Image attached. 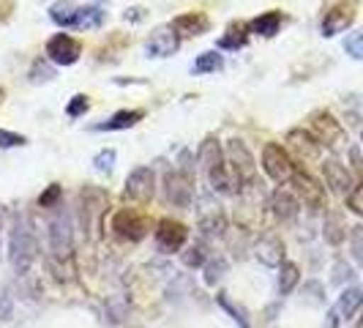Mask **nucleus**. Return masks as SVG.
Masks as SVG:
<instances>
[{"instance_id": "obj_43", "label": "nucleus", "mask_w": 363, "mask_h": 328, "mask_svg": "<svg viewBox=\"0 0 363 328\" xmlns=\"http://www.w3.org/2000/svg\"><path fill=\"white\" fill-rule=\"evenodd\" d=\"M328 328H339V312H328Z\"/></svg>"}, {"instance_id": "obj_13", "label": "nucleus", "mask_w": 363, "mask_h": 328, "mask_svg": "<svg viewBox=\"0 0 363 328\" xmlns=\"http://www.w3.org/2000/svg\"><path fill=\"white\" fill-rule=\"evenodd\" d=\"M178 47H181V36L175 33V28L172 25H162V28H156L150 38L145 41V53L150 58H169L172 53H178Z\"/></svg>"}, {"instance_id": "obj_7", "label": "nucleus", "mask_w": 363, "mask_h": 328, "mask_svg": "<svg viewBox=\"0 0 363 328\" xmlns=\"http://www.w3.org/2000/svg\"><path fill=\"white\" fill-rule=\"evenodd\" d=\"M164 195L175 208H189L191 197H194V173H186L181 167L167 173L164 175Z\"/></svg>"}, {"instance_id": "obj_8", "label": "nucleus", "mask_w": 363, "mask_h": 328, "mask_svg": "<svg viewBox=\"0 0 363 328\" xmlns=\"http://www.w3.org/2000/svg\"><path fill=\"white\" fill-rule=\"evenodd\" d=\"M262 167H265L268 178H273L276 183H287L295 175V164H292L290 153L276 143H268L262 151Z\"/></svg>"}, {"instance_id": "obj_21", "label": "nucleus", "mask_w": 363, "mask_h": 328, "mask_svg": "<svg viewBox=\"0 0 363 328\" xmlns=\"http://www.w3.org/2000/svg\"><path fill=\"white\" fill-rule=\"evenodd\" d=\"M143 118H145V112H143V109H121V112H115L109 121L99 124L96 131H123V129L137 126Z\"/></svg>"}, {"instance_id": "obj_36", "label": "nucleus", "mask_w": 363, "mask_h": 328, "mask_svg": "<svg viewBox=\"0 0 363 328\" xmlns=\"http://www.w3.org/2000/svg\"><path fill=\"white\" fill-rule=\"evenodd\" d=\"M91 109V102H88V96H82V93H77L72 102H69V107H66V112H69V118H79V115H85Z\"/></svg>"}, {"instance_id": "obj_27", "label": "nucleus", "mask_w": 363, "mask_h": 328, "mask_svg": "<svg viewBox=\"0 0 363 328\" xmlns=\"http://www.w3.org/2000/svg\"><path fill=\"white\" fill-rule=\"evenodd\" d=\"M221 69H224V60H221L218 53H202L194 60V66H191L194 74H211V72H221Z\"/></svg>"}, {"instance_id": "obj_20", "label": "nucleus", "mask_w": 363, "mask_h": 328, "mask_svg": "<svg viewBox=\"0 0 363 328\" xmlns=\"http://www.w3.org/2000/svg\"><path fill=\"white\" fill-rule=\"evenodd\" d=\"M107 208V195L101 192V189H85L82 192V217H85V224L88 227H96L99 224V217H101V211Z\"/></svg>"}, {"instance_id": "obj_17", "label": "nucleus", "mask_w": 363, "mask_h": 328, "mask_svg": "<svg viewBox=\"0 0 363 328\" xmlns=\"http://www.w3.org/2000/svg\"><path fill=\"white\" fill-rule=\"evenodd\" d=\"M323 175H325V183L330 186L333 195H350L352 192V175L342 162H336V159L323 162Z\"/></svg>"}, {"instance_id": "obj_38", "label": "nucleus", "mask_w": 363, "mask_h": 328, "mask_svg": "<svg viewBox=\"0 0 363 328\" xmlns=\"http://www.w3.org/2000/svg\"><path fill=\"white\" fill-rule=\"evenodd\" d=\"M28 140L22 134H14V131H6L0 129V148H14V146H25Z\"/></svg>"}, {"instance_id": "obj_11", "label": "nucleus", "mask_w": 363, "mask_h": 328, "mask_svg": "<svg viewBox=\"0 0 363 328\" xmlns=\"http://www.w3.org/2000/svg\"><path fill=\"white\" fill-rule=\"evenodd\" d=\"M112 230L115 236L128 238V241H143L147 236V219L140 217L134 208H121L112 217Z\"/></svg>"}, {"instance_id": "obj_23", "label": "nucleus", "mask_w": 363, "mask_h": 328, "mask_svg": "<svg viewBox=\"0 0 363 328\" xmlns=\"http://www.w3.org/2000/svg\"><path fill=\"white\" fill-rule=\"evenodd\" d=\"M281 22H284L281 11H268V14H259V17L252 22V31H255V33H259V36L271 38V36H276V33H279Z\"/></svg>"}, {"instance_id": "obj_19", "label": "nucleus", "mask_w": 363, "mask_h": 328, "mask_svg": "<svg viewBox=\"0 0 363 328\" xmlns=\"http://www.w3.org/2000/svg\"><path fill=\"white\" fill-rule=\"evenodd\" d=\"M172 28H175V33L183 38L202 36V33H208L211 19L205 17L202 11H189V14H181V17L172 19Z\"/></svg>"}, {"instance_id": "obj_24", "label": "nucleus", "mask_w": 363, "mask_h": 328, "mask_svg": "<svg viewBox=\"0 0 363 328\" xmlns=\"http://www.w3.org/2000/svg\"><path fill=\"white\" fill-rule=\"evenodd\" d=\"M224 227H227V222H224V214L218 211V205H211V211H200V230H205L208 236H221L224 233Z\"/></svg>"}, {"instance_id": "obj_40", "label": "nucleus", "mask_w": 363, "mask_h": 328, "mask_svg": "<svg viewBox=\"0 0 363 328\" xmlns=\"http://www.w3.org/2000/svg\"><path fill=\"white\" fill-rule=\"evenodd\" d=\"M350 162H352V170L358 173V178H363V156H361V148H350Z\"/></svg>"}, {"instance_id": "obj_33", "label": "nucleus", "mask_w": 363, "mask_h": 328, "mask_svg": "<svg viewBox=\"0 0 363 328\" xmlns=\"http://www.w3.org/2000/svg\"><path fill=\"white\" fill-rule=\"evenodd\" d=\"M93 167L99 170V173H112V167H115V151L112 148H104V151H99L96 153V159H93Z\"/></svg>"}, {"instance_id": "obj_42", "label": "nucleus", "mask_w": 363, "mask_h": 328, "mask_svg": "<svg viewBox=\"0 0 363 328\" xmlns=\"http://www.w3.org/2000/svg\"><path fill=\"white\" fill-rule=\"evenodd\" d=\"M145 17V9H128L126 19H143Z\"/></svg>"}, {"instance_id": "obj_2", "label": "nucleus", "mask_w": 363, "mask_h": 328, "mask_svg": "<svg viewBox=\"0 0 363 328\" xmlns=\"http://www.w3.org/2000/svg\"><path fill=\"white\" fill-rule=\"evenodd\" d=\"M224 156H227V164H230V173L235 175L238 186H257V167H255V156L249 153V148L243 140H230L227 148H224Z\"/></svg>"}, {"instance_id": "obj_39", "label": "nucleus", "mask_w": 363, "mask_h": 328, "mask_svg": "<svg viewBox=\"0 0 363 328\" xmlns=\"http://www.w3.org/2000/svg\"><path fill=\"white\" fill-rule=\"evenodd\" d=\"M345 279H352L350 266H347V263H336V266H333V285H342Z\"/></svg>"}, {"instance_id": "obj_45", "label": "nucleus", "mask_w": 363, "mask_h": 328, "mask_svg": "<svg viewBox=\"0 0 363 328\" xmlns=\"http://www.w3.org/2000/svg\"><path fill=\"white\" fill-rule=\"evenodd\" d=\"M0 233H3V211H0Z\"/></svg>"}, {"instance_id": "obj_29", "label": "nucleus", "mask_w": 363, "mask_h": 328, "mask_svg": "<svg viewBox=\"0 0 363 328\" xmlns=\"http://www.w3.org/2000/svg\"><path fill=\"white\" fill-rule=\"evenodd\" d=\"M224 273H227V260H224V257H216V260H211V263L205 266V282H208V285H216Z\"/></svg>"}, {"instance_id": "obj_15", "label": "nucleus", "mask_w": 363, "mask_h": 328, "mask_svg": "<svg viewBox=\"0 0 363 328\" xmlns=\"http://www.w3.org/2000/svg\"><path fill=\"white\" fill-rule=\"evenodd\" d=\"M287 143H290V148L295 151V156L303 159V162H317L320 153H323L320 140H317L311 131H303V129H292L290 134H287Z\"/></svg>"}, {"instance_id": "obj_4", "label": "nucleus", "mask_w": 363, "mask_h": 328, "mask_svg": "<svg viewBox=\"0 0 363 328\" xmlns=\"http://www.w3.org/2000/svg\"><path fill=\"white\" fill-rule=\"evenodd\" d=\"M72 217L63 205L55 208L52 219H50V249H52V260H69L72 257Z\"/></svg>"}, {"instance_id": "obj_1", "label": "nucleus", "mask_w": 363, "mask_h": 328, "mask_svg": "<svg viewBox=\"0 0 363 328\" xmlns=\"http://www.w3.org/2000/svg\"><path fill=\"white\" fill-rule=\"evenodd\" d=\"M38 255V244L33 236V227L28 217H14L11 224V241H9V257H11V266L17 273H25L30 268V263Z\"/></svg>"}, {"instance_id": "obj_10", "label": "nucleus", "mask_w": 363, "mask_h": 328, "mask_svg": "<svg viewBox=\"0 0 363 328\" xmlns=\"http://www.w3.org/2000/svg\"><path fill=\"white\" fill-rule=\"evenodd\" d=\"M82 55V44L69 33H57L47 41V58L57 66H74Z\"/></svg>"}, {"instance_id": "obj_5", "label": "nucleus", "mask_w": 363, "mask_h": 328, "mask_svg": "<svg viewBox=\"0 0 363 328\" xmlns=\"http://www.w3.org/2000/svg\"><path fill=\"white\" fill-rule=\"evenodd\" d=\"M355 14H358V3L355 0H333V3H328L325 14H323V25H320L323 36L330 38L336 33H345L347 28L355 22Z\"/></svg>"}, {"instance_id": "obj_3", "label": "nucleus", "mask_w": 363, "mask_h": 328, "mask_svg": "<svg viewBox=\"0 0 363 328\" xmlns=\"http://www.w3.org/2000/svg\"><path fill=\"white\" fill-rule=\"evenodd\" d=\"M50 17L60 28H96V25H101L104 14L99 9H79V6L63 0V3H55L50 9Z\"/></svg>"}, {"instance_id": "obj_30", "label": "nucleus", "mask_w": 363, "mask_h": 328, "mask_svg": "<svg viewBox=\"0 0 363 328\" xmlns=\"http://www.w3.org/2000/svg\"><path fill=\"white\" fill-rule=\"evenodd\" d=\"M218 304H221L224 310H227L230 315H233V317H235L238 326H240V328H249V315H246V310H243V307H235V304H233V301H230L227 295H218Z\"/></svg>"}, {"instance_id": "obj_25", "label": "nucleus", "mask_w": 363, "mask_h": 328, "mask_svg": "<svg viewBox=\"0 0 363 328\" xmlns=\"http://www.w3.org/2000/svg\"><path fill=\"white\" fill-rule=\"evenodd\" d=\"M361 307H363V290L361 288H347V290L339 295L336 312H339V315H345V317H352Z\"/></svg>"}, {"instance_id": "obj_41", "label": "nucleus", "mask_w": 363, "mask_h": 328, "mask_svg": "<svg viewBox=\"0 0 363 328\" xmlns=\"http://www.w3.org/2000/svg\"><path fill=\"white\" fill-rule=\"evenodd\" d=\"M30 80H33V82H38V80L47 82V80H52V69L44 66V63H36V69H33V74H30Z\"/></svg>"}, {"instance_id": "obj_37", "label": "nucleus", "mask_w": 363, "mask_h": 328, "mask_svg": "<svg viewBox=\"0 0 363 328\" xmlns=\"http://www.w3.org/2000/svg\"><path fill=\"white\" fill-rule=\"evenodd\" d=\"M347 205H350V211H352V214L363 217V183L352 186V192L347 195Z\"/></svg>"}, {"instance_id": "obj_22", "label": "nucleus", "mask_w": 363, "mask_h": 328, "mask_svg": "<svg viewBox=\"0 0 363 328\" xmlns=\"http://www.w3.org/2000/svg\"><path fill=\"white\" fill-rule=\"evenodd\" d=\"M323 236L330 246H339L347 238V222L342 217V211H328L325 217V227H323Z\"/></svg>"}, {"instance_id": "obj_32", "label": "nucleus", "mask_w": 363, "mask_h": 328, "mask_svg": "<svg viewBox=\"0 0 363 328\" xmlns=\"http://www.w3.org/2000/svg\"><path fill=\"white\" fill-rule=\"evenodd\" d=\"M181 260L186 268H200L202 263H205V249H202L200 244H194V246H189V249L183 252Z\"/></svg>"}, {"instance_id": "obj_14", "label": "nucleus", "mask_w": 363, "mask_h": 328, "mask_svg": "<svg viewBox=\"0 0 363 328\" xmlns=\"http://www.w3.org/2000/svg\"><path fill=\"white\" fill-rule=\"evenodd\" d=\"M292 186H295V195L303 200V205H309L311 211L325 208V192H323V186L314 181L311 175L295 173V175H292Z\"/></svg>"}, {"instance_id": "obj_31", "label": "nucleus", "mask_w": 363, "mask_h": 328, "mask_svg": "<svg viewBox=\"0 0 363 328\" xmlns=\"http://www.w3.org/2000/svg\"><path fill=\"white\" fill-rule=\"evenodd\" d=\"M350 249H352L355 263L363 268V224H358V227L350 230Z\"/></svg>"}, {"instance_id": "obj_6", "label": "nucleus", "mask_w": 363, "mask_h": 328, "mask_svg": "<svg viewBox=\"0 0 363 328\" xmlns=\"http://www.w3.org/2000/svg\"><path fill=\"white\" fill-rule=\"evenodd\" d=\"M309 129H311V134L320 140V146H325V148H339L347 140V131L342 129V124H339L330 112H325V109L311 112Z\"/></svg>"}, {"instance_id": "obj_12", "label": "nucleus", "mask_w": 363, "mask_h": 328, "mask_svg": "<svg viewBox=\"0 0 363 328\" xmlns=\"http://www.w3.org/2000/svg\"><path fill=\"white\" fill-rule=\"evenodd\" d=\"M186 238L189 230L181 222H172V219H164L159 222V230H156V244H159V252L164 255H172V252H181L186 246Z\"/></svg>"}, {"instance_id": "obj_28", "label": "nucleus", "mask_w": 363, "mask_h": 328, "mask_svg": "<svg viewBox=\"0 0 363 328\" xmlns=\"http://www.w3.org/2000/svg\"><path fill=\"white\" fill-rule=\"evenodd\" d=\"M246 41H249V36L240 31V28H233V31H227V36L218 38V50H243L246 47Z\"/></svg>"}, {"instance_id": "obj_18", "label": "nucleus", "mask_w": 363, "mask_h": 328, "mask_svg": "<svg viewBox=\"0 0 363 328\" xmlns=\"http://www.w3.org/2000/svg\"><path fill=\"white\" fill-rule=\"evenodd\" d=\"M271 208L281 222H292V219L298 217V211H301V200H298L295 192L284 189V186H279L271 197Z\"/></svg>"}, {"instance_id": "obj_35", "label": "nucleus", "mask_w": 363, "mask_h": 328, "mask_svg": "<svg viewBox=\"0 0 363 328\" xmlns=\"http://www.w3.org/2000/svg\"><path fill=\"white\" fill-rule=\"evenodd\" d=\"M60 197H63V189H60L57 183H52V186L38 197V205H41V208H57V205H60Z\"/></svg>"}, {"instance_id": "obj_44", "label": "nucleus", "mask_w": 363, "mask_h": 328, "mask_svg": "<svg viewBox=\"0 0 363 328\" xmlns=\"http://www.w3.org/2000/svg\"><path fill=\"white\" fill-rule=\"evenodd\" d=\"M355 328H363V315L358 317V323H355Z\"/></svg>"}, {"instance_id": "obj_26", "label": "nucleus", "mask_w": 363, "mask_h": 328, "mask_svg": "<svg viewBox=\"0 0 363 328\" xmlns=\"http://www.w3.org/2000/svg\"><path fill=\"white\" fill-rule=\"evenodd\" d=\"M298 279H301L298 266H295V263H281V271H279V293H281V295H290V293L295 290V285H298Z\"/></svg>"}, {"instance_id": "obj_16", "label": "nucleus", "mask_w": 363, "mask_h": 328, "mask_svg": "<svg viewBox=\"0 0 363 328\" xmlns=\"http://www.w3.org/2000/svg\"><path fill=\"white\" fill-rule=\"evenodd\" d=\"M255 255L262 266L276 268V266H281V263H284V241L276 236V233H268V236H262L259 241H257Z\"/></svg>"}, {"instance_id": "obj_46", "label": "nucleus", "mask_w": 363, "mask_h": 328, "mask_svg": "<svg viewBox=\"0 0 363 328\" xmlns=\"http://www.w3.org/2000/svg\"><path fill=\"white\" fill-rule=\"evenodd\" d=\"M96 3H101V0H96Z\"/></svg>"}, {"instance_id": "obj_9", "label": "nucleus", "mask_w": 363, "mask_h": 328, "mask_svg": "<svg viewBox=\"0 0 363 328\" xmlns=\"http://www.w3.org/2000/svg\"><path fill=\"white\" fill-rule=\"evenodd\" d=\"M126 200L137 202V205H145L153 200L156 195V175L150 167H137L131 175L126 178V189H123Z\"/></svg>"}, {"instance_id": "obj_34", "label": "nucleus", "mask_w": 363, "mask_h": 328, "mask_svg": "<svg viewBox=\"0 0 363 328\" xmlns=\"http://www.w3.org/2000/svg\"><path fill=\"white\" fill-rule=\"evenodd\" d=\"M345 50L350 58L363 60V31H358V33H352V36L345 38Z\"/></svg>"}]
</instances>
